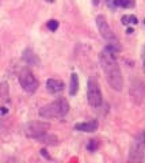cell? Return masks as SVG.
Instances as JSON below:
<instances>
[{"instance_id": "obj_9", "label": "cell", "mask_w": 145, "mask_h": 163, "mask_svg": "<svg viewBox=\"0 0 145 163\" xmlns=\"http://www.w3.org/2000/svg\"><path fill=\"white\" fill-rule=\"evenodd\" d=\"M76 131H80V132H95L98 129V121L96 120H90L87 122H80L75 125Z\"/></svg>"}, {"instance_id": "obj_8", "label": "cell", "mask_w": 145, "mask_h": 163, "mask_svg": "<svg viewBox=\"0 0 145 163\" xmlns=\"http://www.w3.org/2000/svg\"><path fill=\"white\" fill-rule=\"evenodd\" d=\"M132 101L137 105L142 103L145 99V84L141 80H133L130 83V90H129Z\"/></svg>"}, {"instance_id": "obj_18", "label": "cell", "mask_w": 145, "mask_h": 163, "mask_svg": "<svg viewBox=\"0 0 145 163\" xmlns=\"http://www.w3.org/2000/svg\"><path fill=\"white\" fill-rule=\"evenodd\" d=\"M96 148H98V141L90 140V143H88V146H87V150L90 151V152H94V151H96Z\"/></svg>"}, {"instance_id": "obj_7", "label": "cell", "mask_w": 145, "mask_h": 163, "mask_svg": "<svg viewBox=\"0 0 145 163\" xmlns=\"http://www.w3.org/2000/svg\"><path fill=\"white\" fill-rule=\"evenodd\" d=\"M87 99H88V103L92 107H95V109L102 105V91H101V88H99V84L95 80H88Z\"/></svg>"}, {"instance_id": "obj_20", "label": "cell", "mask_w": 145, "mask_h": 163, "mask_svg": "<svg viewBox=\"0 0 145 163\" xmlns=\"http://www.w3.org/2000/svg\"><path fill=\"white\" fill-rule=\"evenodd\" d=\"M7 113H8V109H7V107H5V106H0V114H7Z\"/></svg>"}, {"instance_id": "obj_13", "label": "cell", "mask_w": 145, "mask_h": 163, "mask_svg": "<svg viewBox=\"0 0 145 163\" xmlns=\"http://www.w3.org/2000/svg\"><path fill=\"white\" fill-rule=\"evenodd\" d=\"M79 90V78L76 74H72L70 75V84H69V94L70 95H76Z\"/></svg>"}, {"instance_id": "obj_6", "label": "cell", "mask_w": 145, "mask_h": 163, "mask_svg": "<svg viewBox=\"0 0 145 163\" xmlns=\"http://www.w3.org/2000/svg\"><path fill=\"white\" fill-rule=\"evenodd\" d=\"M50 128V125L48 122H42V121H33L25 125V133L26 136L31 137V139H38L40 136L45 135L48 132V129Z\"/></svg>"}, {"instance_id": "obj_15", "label": "cell", "mask_w": 145, "mask_h": 163, "mask_svg": "<svg viewBox=\"0 0 145 163\" xmlns=\"http://www.w3.org/2000/svg\"><path fill=\"white\" fill-rule=\"evenodd\" d=\"M136 4V0H115V6L123 7V8H132Z\"/></svg>"}, {"instance_id": "obj_23", "label": "cell", "mask_w": 145, "mask_h": 163, "mask_svg": "<svg viewBox=\"0 0 145 163\" xmlns=\"http://www.w3.org/2000/svg\"><path fill=\"white\" fill-rule=\"evenodd\" d=\"M48 1H53V0H48Z\"/></svg>"}, {"instance_id": "obj_22", "label": "cell", "mask_w": 145, "mask_h": 163, "mask_svg": "<svg viewBox=\"0 0 145 163\" xmlns=\"http://www.w3.org/2000/svg\"><path fill=\"white\" fill-rule=\"evenodd\" d=\"M144 69H145V61H144Z\"/></svg>"}, {"instance_id": "obj_1", "label": "cell", "mask_w": 145, "mask_h": 163, "mask_svg": "<svg viewBox=\"0 0 145 163\" xmlns=\"http://www.w3.org/2000/svg\"><path fill=\"white\" fill-rule=\"evenodd\" d=\"M114 52L115 50L111 46H107L101 52L99 60H101V65L103 68V72H105L107 83L110 84V87L114 91H122L123 79L118 63L115 60Z\"/></svg>"}, {"instance_id": "obj_2", "label": "cell", "mask_w": 145, "mask_h": 163, "mask_svg": "<svg viewBox=\"0 0 145 163\" xmlns=\"http://www.w3.org/2000/svg\"><path fill=\"white\" fill-rule=\"evenodd\" d=\"M69 111V103L65 98H57L52 103L42 106L40 109V116L42 118H60L68 114Z\"/></svg>"}, {"instance_id": "obj_17", "label": "cell", "mask_w": 145, "mask_h": 163, "mask_svg": "<svg viewBox=\"0 0 145 163\" xmlns=\"http://www.w3.org/2000/svg\"><path fill=\"white\" fill-rule=\"evenodd\" d=\"M48 29L50 31H56L58 29V22L56 21V19H50L48 22Z\"/></svg>"}, {"instance_id": "obj_21", "label": "cell", "mask_w": 145, "mask_h": 163, "mask_svg": "<svg viewBox=\"0 0 145 163\" xmlns=\"http://www.w3.org/2000/svg\"><path fill=\"white\" fill-rule=\"evenodd\" d=\"M132 33H133V29H130V27H129V29H128V34H132Z\"/></svg>"}, {"instance_id": "obj_14", "label": "cell", "mask_w": 145, "mask_h": 163, "mask_svg": "<svg viewBox=\"0 0 145 163\" xmlns=\"http://www.w3.org/2000/svg\"><path fill=\"white\" fill-rule=\"evenodd\" d=\"M7 99H8V84L3 82L0 83V103L5 102Z\"/></svg>"}, {"instance_id": "obj_11", "label": "cell", "mask_w": 145, "mask_h": 163, "mask_svg": "<svg viewBox=\"0 0 145 163\" xmlns=\"http://www.w3.org/2000/svg\"><path fill=\"white\" fill-rule=\"evenodd\" d=\"M22 57L25 60V63H27L29 65H40V58L31 49H25Z\"/></svg>"}, {"instance_id": "obj_19", "label": "cell", "mask_w": 145, "mask_h": 163, "mask_svg": "<svg viewBox=\"0 0 145 163\" xmlns=\"http://www.w3.org/2000/svg\"><path fill=\"white\" fill-rule=\"evenodd\" d=\"M106 4L109 6V7H111V8H115V0H105Z\"/></svg>"}, {"instance_id": "obj_3", "label": "cell", "mask_w": 145, "mask_h": 163, "mask_svg": "<svg viewBox=\"0 0 145 163\" xmlns=\"http://www.w3.org/2000/svg\"><path fill=\"white\" fill-rule=\"evenodd\" d=\"M96 26H98V30H99L101 35L105 38V41H107L109 46H111L115 52L121 50L118 38H117L114 35V33L111 31L110 26H109V23H107V21H106V18L103 17V15H99V17L96 18Z\"/></svg>"}, {"instance_id": "obj_10", "label": "cell", "mask_w": 145, "mask_h": 163, "mask_svg": "<svg viewBox=\"0 0 145 163\" xmlns=\"http://www.w3.org/2000/svg\"><path fill=\"white\" fill-rule=\"evenodd\" d=\"M46 88H48L49 93H52V94L61 93L62 90H64V83L58 79H48V82H46Z\"/></svg>"}, {"instance_id": "obj_5", "label": "cell", "mask_w": 145, "mask_h": 163, "mask_svg": "<svg viewBox=\"0 0 145 163\" xmlns=\"http://www.w3.org/2000/svg\"><path fill=\"white\" fill-rule=\"evenodd\" d=\"M19 83H21L22 88L26 93H34L35 90L38 88V80L35 79V76L33 75V72L29 68H25V69L21 71Z\"/></svg>"}, {"instance_id": "obj_12", "label": "cell", "mask_w": 145, "mask_h": 163, "mask_svg": "<svg viewBox=\"0 0 145 163\" xmlns=\"http://www.w3.org/2000/svg\"><path fill=\"white\" fill-rule=\"evenodd\" d=\"M37 140L40 141V143H45V144H50V146H56L58 143V139L54 135H49L48 132L45 133V135H42V136H40Z\"/></svg>"}, {"instance_id": "obj_4", "label": "cell", "mask_w": 145, "mask_h": 163, "mask_svg": "<svg viewBox=\"0 0 145 163\" xmlns=\"http://www.w3.org/2000/svg\"><path fill=\"white\" fill-rule=\"evenodd\" d=\"M144 151H145V132H141L140 135H137L136 139L132 143L130 152H129V160H133V162L141 160Z\"/></svg>"}, {"instance_id": "obj_16", "label": "cell", "mask_w": 145, "mask_h": 163, "mask_svg": "<svg viewBox=\"0 0 145 163\" xmlns=\"http://www.w3.org/2000/svg\"><path fill=\"white\" fill-rule=\"evenodd\" d=\"M121 21L123 25H137L138 23V19L134 15H123Z\"/></svg>"}]
</instances>
